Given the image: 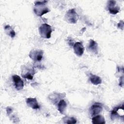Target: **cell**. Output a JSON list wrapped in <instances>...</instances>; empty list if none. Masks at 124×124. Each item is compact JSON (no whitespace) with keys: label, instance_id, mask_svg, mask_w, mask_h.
Returning a JSON list of instances; mask_svg holds the SVG:
<instances>
[{"label":"cell","instance_id":"1","mask_svg":"<svg viewBox=\"0 0 124 124\" xmlns=\"http://www.w3.org/2000/svg\"><path fill=\"white\" fill-rule=\"evenodd\" d=\"M47 1H36L34 2V12L38 16H41L49 12V9L46 6Z\"/></svg>","mask_w":124,"mask_h":124},{"label":"cell","instance_id":"2","mask_svg":"<svg viewBox=\"0 0 124 124\" xmlns=\"http://www.w3.org/2000/svg\"><path fill=\"white\" fill-rule=\"evenodd\" d=\"M21 76L25 78L31 80L33 78V75L35 74L34 68L32 65L28 63L22 65L21 67Z\"/></svg>","mask_w":124,"mask_h":124},{"label":"cell","instance_id":"3","mask_svg":"<svg viewBox=\"0 0 124 124\" xmlns=\"http://www.w3.org/2000/svg\"><path fill=\"white\" fill-rule=\"evenodd\" d=\"M39 31L41 37L44 38H49L52 32L51 27L47 24H43L39 28Z\"/></svg>","mask_w":124,"mask_h":124},{"label":"cell","instance_id":"4","mask_svg":"<svg viewBox=\"0 0 124 124\" xmlns=\"http://www.w3.org/2000/svg\"><path fill=\"white\" fill-rule=\"evenodd\" d=\"M79 16L74 9H72L67 11L65 18L66 21L71 24H75L78 19Z\"/></svg>","mask_w":124,"mask_h":124},{"label":"cell","instance_id":"5","mask_svg":"<svg viewBox=\"0 0 124 124\" xmlns=\"http://www.w3.org/2000/svg\"><path fill=\"white\" fill-rule=\"evenodd\" d=\"M43 56V50L39 49H33L29 53V57L35 62L41 61Z\"/></svg>","mask_w":124,"mask_h":124},{"label":"cell","instance_id":"6","mask_svg":"<svg viewBox=\"0 0 124 124\" xmlns=\"http://www.w3.org/2000/svg\"><path fill=\"white\" fill-rule=\"evenodd\" d=\"M107 8L109 13L111 14L115 15L119 12L120 8L115 0H109L107 5Z\"/></svg>","mask_w":124,"mask_h":124},{"label":"cell","instance_id":"7","mask_svg":"<svg viewBox=\"0 0 124 124\" xmlns=\"http://www.w3.org/2000/svg\"><path fill=\"white\" fill-rule=\"evenodd\" d=\"M103 107L102 104L100 103H95L91 108L90 112L92 116H94L95 115L99 114L102 110Z\"/></svg>","mask_w":124,"mask_h":124},{"label":"cell","instance_id":"8","mask_svg":"<svg viewBox=\"0 0 124 124\" xmlns=\"http://www.w3.org/2000/svg\"><path fill=\"white\" fill-rule=\"evenodd\" d=\"M12 78L14 82L15 88L18 91L21 90L24 87V82L20 77L17 75H14Z\"/></svg>","mask_w":124,"mask_h":124},{"label":"cell","instance_id":"9","mask_svg":"<svg viewBox=\"0 0 124 124\" xmlns=\"http://www.w3.org/2000/svg\"><path fill=\"white\" fill-rule=\"evenodd\" d=\"M73 48L75 54L78 56H81L84 53V47L81 42H77L73 46Z\"/></svg>","mask_w":124,"mask_h":124},{"label":"cell","instance_id":"10","mask_svg":"<svg viewBox=\"0 0 124 124\" xmlns=\"http://www.w3.org/2000/svg\"><path fill=\"white\" fill-rule=\"evenodd\" d=\"M26 103L27 105L33 109L39 108L40 107L35 98H28L26 99Z\"/></svg>","mask_w":124,"mask_h":124},{"label":"cell","instance_id":"11","mask_svg":"<svg viewBox=\"0 0 124 124\" xmlns=\"http://www.w3.org/2000/svg\"><path fill=\"white\" fill-rule=\"evenodd\" d=\"M88 48L90 51H92V52L95 54L97 53V50H98L97 44L94 40H90L89 42V44L88 46Z\"/></svg>","mask_w":124,"mask_h":124},{"label":"cell","instance_id":"12","mask_svg":"<svg viewBox=\"0 0 124 124\" xmlns=\"http://www.w3.org/2000/svg\"><path fill=\"white\" fill-rule=\"evenodd\" d=\"M92 123L94 124H104L105 123V118L101 115H97L92 118Z\"/></svg>","mask_w":124,"mask_h":124},{"label":"cell","instance_id":"13","mask_svg":"<svg viewBox=\"0 0 124 124\" xmlns=\"http://www.w3.org/2000/svg\"><path fill=\"white\" fill-rule=\"evenodd\" d=\"M67 104L64 100H61L58 105V109L60 112L63 114L66 108Z\"/></svg>","mask_w":124,"mask_h":124},{"label":"cell","instance_id":"14","mask_svg":"<svg viewBox=\"0 0 124 124\" xmlns=\"http://www.w3.org/2000/svg\"><path fill=\"white\" fill-rule=\"evenodd\" d=\"M91 82L94 85H97L101 83L102 80L100 78L97 76L94 75H92L90 78Z\"/></svg>","mask_w":124,"mask_h":124},{"label":"cell","instance_id":"15","mask_svg":"<svg viewBox=\"0 0 124 124\" xmlns=\"http://www.w3.org/2000/svg\"><path fill=\"white\" fill-rule=\"evenodd\" d=\"M4 30L6 33L11 37L14 38L16 35V33L12 28L9 25H6L4 27Z\"/></svg>","mask_w":124,"mask_h":124},{"label":"cell","instance_id":"16","mask_svg":"<svg viewBox=\"0 0 124 124\" xmlns=\"http://www.w3.org/2000/svg\"><path fill=\"white\" fill-rule=\"evenodd\" d=\"M63 120L64 123L66 124H76L77 123V120L73 117H65L63 118Z\"/></svg>","mask_w":124,"mask_h":124},{"label":"cell","instance_id":"17","mask_svg":"<svg viewBox=\"0 0 124 124\" xmlns=\"http://www.w3.org/2000/svg\"><path fill=\"white\" fill-rule=\"evenodd\" d=\"M124 21L123 20H121L120 22L118 24V28L123 30L124 29Z\"/></svg>","mask_w":124,"mask_h":124},{"label":"cell","instance_id":"18","mask_svg":"<svg viewBox=\"0 0 124 124\" xmlns=\"http://www.w3.org/2000/svg\"><path fill=\"white\" fill-rule=\"evenodd\" d=\"M13 111V108L10 107H7L6 108V112L8 114V115H10Z\"/></svg>","mask_w":124,"mask_h":124},{"label":"cell","instance_id":"19","mask_svg":"<svg viewBox=\"0 0 124 124\" xmlns=\"http://www.w3.org/2000/svg\"><path fill=\"white\" fill-rule=\"evenodd\" d=\"M123 85H124V77L122 76V77L120 78V79L119 86L123 87Z\"/></svg>","mask_w":124,"mask_h":124},{"label":"cell","instance_id":"20","mask_svg":"<svg viewBox=\"0 0 124 124\" xmlns=\"http://www.w3.org/2000/svg\"><path fill=\"white\" fill-rule=\"evenodd\" d=\"M68 42L69 45H70V46H73V42H74L73 40L71 38H70V37H68Z\"/></svg>","mask_w":124,"mask_h":124}]
</instances>
